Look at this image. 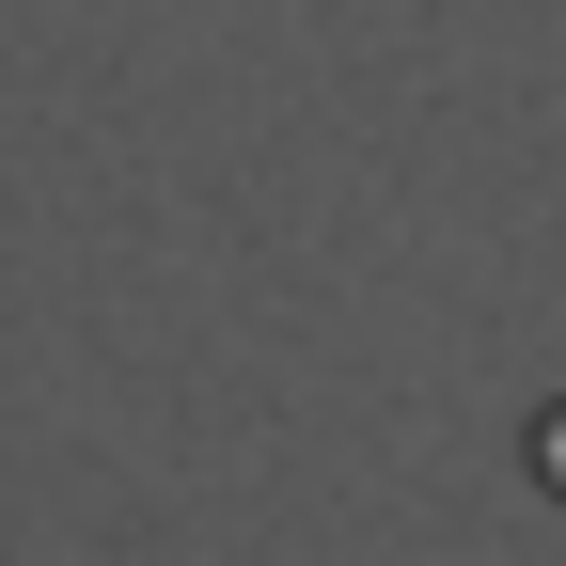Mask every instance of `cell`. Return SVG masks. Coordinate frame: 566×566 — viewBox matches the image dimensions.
Instances as JSON below:
<instances>
[{
	"label": "cell",
	"instance_id": "cell-1",
	"mask_svg": "<svg viewBox=\"0 0 566 566\" xmlns=\"http://www.w3.org/2000/svg\"><path fill=\"white\" fill-rule=\"evenodd\" d=\"M535 472H551V488H566V409H551V424H535Z\"/></svg>",
	"mask_w": 566,
	"mask_h": 566
}]
</instances>
